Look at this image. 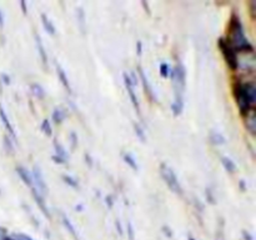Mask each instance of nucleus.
<instances>
[{"label":"nucleus","instance_id":"nucleus-1","mask_svg":"<svg viewBox=\"0 0 256 240\" xmlns=\"http://www.w3.org/2000/svg\"><path fill=\"white\" fill-rule=\"evenodd\" d=\"M230 36L226 39L229 44L234 48L235 52H254L252 50V45L250 44L249 39L246 38L244 32V28H242V22H240L239 16H232V22H230Z\"/></svg>","mask_w":256,"mask_h":240},{"label":"nucleus","instance_id":"nucleus-2","mask_svg":"<svg viewBox=\"0 0 256 240\" xmlns=\"http://www.w3.org/2000/svg\"><path fill=\"white\" fill-rule=\"evenodd\" d=\"M172 84H174V100H184V90L186 85V70L182 62L172 69Z\"/></svg>","mask_w":256,"mask_h":240},{"label":"nucleus","instance_id":"nucleus-3","mask_svg":"<svg viewBox=\"0 0 256 240\" xmlns=\"http://www.w3.org/2000/svg\"><path fill=\"white\" fill-rule=\"evenodd\" d=\"M160 174H162V179H164V182H166L168 186H169L170 189L175 192V194L182 195V184H180L179 179H178V176H176V174L174 172V170H172L169 165L165 164V162H162V164L160 165Z\"/></svg>","mask_w":256,"mask_h":240},{"label":"nucleus","instance_id":"nucleus-4","mask_svg":"<svg viewBox=\"0 0 256 240\" xmlns=\"http://www.w3.org/2000/svg\"><path fill=\"white\" fill-rule=\"evenodd\" d=\"M219 48L222 49V54H224L225 60H226L228 65L232 68V70H236L239 64H238V54L234 50V48L229 44L226 39H220L219 40Z\"/></svg>","mask_w":256,"mask_h":240},{"label":"nucleus","instance_id":"nucleus-5","mask_svg":"<svg viewBox=\"0 0 256 240\" xmlns=\"http://www.w3.org/2000/svg\"><path fill=\"white\" fill-rule=\"evenodd\" d=\"M122 79H124V84L125 88H126L128 94H129L130 100H132L135 110L140 114V102L138 100L136 92H135V74L132 72V75H129L128 72H122Z\"/></svg>","mask_w":256,"mask_h":240},{"label":"nucleus","instance_id":"nucleus-6","mask_svg":"<svg viewBox=\"0 0 256 240\" xmlns=\"http://www.w3.org/2000/svg\"><path fill=\"white\" fill-rule=\"evenodd\" d=\"M235 98H236L239 109L242 110V114H246L252 109V102H249V98H248L246 92H245L242 82H239L238 85H235Z\"/></svg>","mask_w":256,"mask_h":240},{"label":"nucleus","instance_id":"nucleus-7","mask_svg":"<svg viewBox=\"0 0 256 240\" xmlns=\"http://www.w3.org/2000/svg\"><path fill=\"white\" fill-rule=\"evenodd\" d=\"M32 182H34V188H36L42 195L46 194L48 192L46 182H45V178L44 175H42V172L40 170V168L38 166V165H35V166L32 168Z\"/></svg>","mask_w":256,"mask_h":240},{"label":"nucleus","instance_id":"nucleus-8","mask_svg":"<svg viewBox=\"0 0 256 240\" xmlns=\"http://www.w3.org/2000/svg\"><path fill=\"white\" fill-rule=\"evenodd\" d=\"M32 196H34L35 202H38V205H39L40 210H42V212H44V214L46 215L48 218H50V212H49V209H48L46 204H45L44 195H42V192H40L39 190H38L36 188H34V186L32 188Z\"/></svg>","mask_w":256,"mask_h":240},{"label":"nucleus","instance_id":"nucleus-9","mask_svg":"<svg viewBox=\"0 0 256 240\" xmlns=\"http://www.w3.org/2000/svg\"><path fill=\"white\" fill-rule=\"evenodd\" d=\"M138 72H139V76H140V80H142V86H144L145 89V92H146L148 95L150 96V99L152 100H155V94H154V90H152V85H150L149 80H148V76L145 75L144 72V69H142V66H138Z\"/></svg>","mask_w":256,"mask_h":240},{"label":"nucleus","instance_id":"nucleus-10","mask_svg":"<svg viewBox=\"0 0 256 240\" xmlns=\"http://www.w3.org/2000/svg\"><path fill=\"white\" fill-rule=\"evenodd\" d=\"M245 126H246V129L249 130L252 134H254L256 129V118L254 109H250L249 112L245 114Z\"/></svg>","mask_w":256,"mask_h":240},{"label":"nucleus","instance_id":"nucleus-11","mask_svg":"<svg viewBox=\"0 0 256 240\" xmlns=\"http://www.w3.org/2000/svg\"><path fill=\"white\" fill-rule=\"evenodd\" d=\"M16 172L19 174V176L22 178V180L24 182V184H26L28 186L32 189L34 186V182H32V172H28V169H25L24 166H18L16 168Z\"/></svg>","mask_w":256,"mask_h":240},{"label":"nucleus","instance_id":"nucleus-12","mask_svg":"<svg viewBox=\"0 0 256 240\" xmlns=\"http://www.w3.org/2000/svg\"><path fill=\"white\" fill-rule=\"evenodd\" d=\"M0 119H2V124L5 125V128H6L8 132H9V134L12 136V139H15L14 128H12V122H10V120H9V116H8L6 112H5V109H4V108H2V104H0Z\"/></svg>","mask_w":256,"mask_h":240},{"label":"nucleus","instance_id":"nucleus-13","mask_svg":"<svg viewBox=\"0 0 256 240\" xmlns=\"http://www.w3.org/2000/svg\"><path fill=\"white\" fill-rule=\"evenodd\" d=\"M56 72H58V76H59L60 82H62V84L64 85L65 89H66L69 92H72V85H70L69 78H68L66 72H65V70L62 69V66L60 64H56Z\"/></svg>","mask_w":256,"mask_h":240},{"label":"nucleus","instance_id":"nucleus-14","mask_svg":"<svg viewBox=\"0 0 256 240\" xmlns=\"http://www.w3.org/2000/svg\"><path fill=\"white\" fill-rule=\"evenodd\" d=\"M35 44H36V49H38V52H39L40 59H42V62H44V64H46L48 62L46 49H45L44 44H42V38H40L39 34H35Z\"/></svg>","mask_w":256,"mask_h":240},{"label":"nucleus","instance_id":"nucleus-15","mask_svg":"<svg viewBox=\"0 0 256 240\" xmlns=\"http://www.w3.org/2000/svg\"><path fill=\"white\" fill-rule=\"evenodd\" d=\"M42 25H44L45 30H46L49 34L52 35H55V32H56V28H55L54 22H52V20L50 19L49 16H48L45 12H42Z\"/></svg>","mask_w":256,"mask_h":240},{"label":"nucleus","instance_id":"nucleus-16","mask_svg":"<svg viewBox=\"0 0 256 240\" xmlns=\"http://www.w3.org/2000/svg\"><path fill=\"white\" fill-rule=\"evenodd\" d=\"M242 86H244L245 92H246L248 98H249V102H252V105L255 102L256 99V88L254 82H242Z\"/></svg>","mask_w":256,"mask_h":240},{"label":"nucleus","instance_id":"nucleus-17","mask_svg":"<svg viewBox=\"0 0 256 240\" xmlns=\"http://www.w3.org/2000/svg\"><path fill=\"white\" fill-rule=\"evenodd\" d=\"M54 149H55V156L60 158V159L66 162L68 158H69V154H68V152L65 150V148L62 146V142H58V140H54Z\"/></svg>","mask_w":256,"mask_h":240},{"label":"nucleus","instance_id":"nucleus-18","mask_svg":"<svg viewBox=\"0 0 256 240\" xmlns=\"http://www.w3.org/2000/svg\"><path fill=\"white\" fill-rule=\"evenodd\" d=\"M209 138H210V140H212V144H215V145H222V144H225V142H226L224 135H222V132H216V130H212V132H210Z\"/></svg>","mask_w":256,"mask_h":240},{"label":"nucleus","instance_id":"nucleus-19","mask_svg":"<svg viewBox=\"0 0 256 240\" xmlns=\"http://www.w3.org/2000/svg\"><path fill=\"white\" fill-rule=\"evenodd\" d=\"M62 224H64V226L66 228L68 232H69L70 234H72V236L75 238V239H76V238H78L76 230H75V226H74V225H72V222H70L69 218H68L65 214H62Z\"/></svg>","mask_w":256,"mask_h":240},{"label":"nucleus","instance_id":"nucleus-20","mask_svg":"<svg viewBox=\"0 0 256 240\" xmlns=\"http://www.w3.org/2000/svg\"><path fill=\"white\" fill-rule=\"evenodd\" d=\"M222 165H224L225 169H226L229 172H236V164H235L234 160L230 159L229 156H222Z\"/></svg>","mask_w":256,"mask_h":240},{"label":"nucleus","instance_id":"nucleus-21","mask_svg":"<svg viewBox=\"0 0 256 240\" xmlns=\"http://www.w3.org/2000/svg\"><path fill=\"white\" fill-rule=\"evenodd\" d=\"M122 159H124V162H126V164L129 165L132 170L139 169V165H138L136 160H135V158L132 156L130 152H124V154H122Z\"/></svg>","mask_w":256,"mask_h":240},{"label":"nucleus","instance_id":"nucleus-22","mask_svg":"<svg viewBox=\"0 0 256 240\" xmlns=\"http://www.w3.org/2000/svg\"><path fill=\"white\" fill-rule=\"evenodd\" d=\"M65 115L66 114H65V112L62 109V108H55V109L52 110V120H54L56 124H60V122H62V120L65 119Z\"/></svg>","mask_w":256,"mask_h":240},{"label":"nucleus","instance_id":"nucleus-23","mask_svg":"<svg viewBox=\"0 0 256 240\" xmlns=\"http://www.w3.org/2000/svg\"><path fill=\"white\" fill-rule=\"evenodd\" d=\"M78 22H79V26H80V30H82V32H85V30H86V18H85V12L84 10H82V8H79L78 9Z\"/></svg>","mask_w":256,"mask_h":240},{"label":"nucleus","instance_id":"nucleus-24","mask_svg":"<svg viewBox=\"0 0 256 240\" xmlns=\"http://www.w3.org/2000/svg\"><path fill=\"white\" fill-rule=\"evenodd\" d=\"M32 94L38 98V99H44L45 90L42 89V86L40 84H38V82H32Z\"/></svg>","mask_w":256,"mask_h":240},{"label":"nucleus","instance_id":"nucleus-25","mask_svg":"<svg viewBox=\"0 0 256 240\" xmlns=\"http://www.w3.org/2000/svg\"><path fill=\"white\" fill-rule=\"evenodd\" d=\"M182 109H184V100H174V102H172V114H174L175 116L182 114Z\"/></svg>","mask_w":256,"mask_h":240},{"label":"nucleus","instance_id":"nucleus-26","mask_svg":"<svg viewBox=\"0 0 256 240\" xmlns=\"http://www.w3.org/2000/svg\"><path fill=\"white\" fill-rule=\"evenodd\" d=\"M160 75H162V78H168L172 75V68H170L169 62H162V64H160Z\"/></svg>","mask_w":256,"mask_h":240},{"label":"nucleus","instance_id":"nucleus-27","mask_svg":"<svg viewBox=\"0 0 256 240\" xmlns=\"http://www.w3.org/2000/svg\"><path fill=\"white\" fill-rule=\"evenodd\" d=\"M42 132H44L45 135H48V136H52V124H50V122L48 119H44L42 122Z\"/></svg>","mask_w":256,"mask_h":240},{"label":"nucleus","instance_id":"nucleus-28","mask_svg":"<svg viewBox=\"0 0 256 240\" xmlns=\"http://www.w3.org/2000/svg\"><path fill=\"white\" fill-rule=\"evenodd\" d=\"M134 129H135V134L138 135V138H139V139L142 140V142H146V135H145L144 129L140 126V124H138V122H134Z\"/></svg>","mask_w":256,"mask_h":240},{"label":"nucleus","instance_id":"nucleus-29","mask_svg":"<svg viewBox=\"0 0 256 240\" xmlns=\"http://www.w3.org/2000/svg\"><path fill=\"white\" fill-rule=\"evenodd\" d=\"M62 179H64V182H66V184H69L72 188H79V182H78V180L75 179V178L70 176V175H62Z\"/></svg>","mask_w":256,"mask_h":240},{"label":"nucleus","instance_id":"nucleus-30","mask_svg":"<svg viewBox=\"0 0 256 240\" xmlns=\"http://www.w3.org/2000/svg\"><path fill=\"white\" fill-rule=\"evenodd\" d=\"M2 240H32V239L30 236H28V235L15 234L12 235V236H4V239Z\"/></svg>","mask_w":256,"mask_h":240},{"label":"nucleus","instance_id":"nucleus-31","mask_svg":"<svg viewBox=\"0 0 256 240\" xmlns=\"http://www.w3.org/2000/svg\"><path fill=\"white\" fill-rule=\"evenodd\" d=\"M126 232H128V236H129V240H134L135 239V230H134V226H132V224L130 222H128Z\"/></svg>","mask_w":256,"mask_h":240},{"label":"nucleus","instance_id":"nucleus-32","mask_svg":"<svg viewBox=\"0 0 256 240\" xmlns=\"http://www.w3.org/2000/svg\"><path fill=\"white\" fill-rule=\"evenodd\" d=\"M115 226H118V232H119L120 235L124 234V232H122V222H120V220H116V222H115Z\"/></svg>","mask_w":256,"mask_h":240},{"label":"nucleus","instance_id":"nucleus-33","mask_svg":"<svg viewBox=\"0 0 256 240\" xmlns=\"http://www.w3.org/2000/svg\"><path fill=\"white\" fill-rule=\"evenodd\" d=\"M142 6H144L145 12H146L148 14H150V8H149V4H148V2H145V0H142Z\"/></svg>","mask_w":256,"mask_h":240},{"label":"nucleus","instance_id":"nucleus-34","mask_svg":"<svg viewBox=\"0 0 256 240\" xmlns=\"http://www.w3.org/2000/svg\"><path fill=\"white\" fill-rule=\"evenodd\" d=\"M224 239H225V238H224V232H222V230H220V232L216 234V236H215V240H224Z\"/></svg>","mask_w":256,"mask_h":240},{"label":"nucleus","instance_id":"nucleus-35","mask_svg":"<svg viewBox=\"0 0 256 240\" xmlns=\"http://www.w3.org/2000/svg\"><path fill=\"white\" fill-rule=\"evenodd\" d=\"M20 5H22V12H24V14H26V12H28V6H26V2H20Z\"/></svg>","mask_w":256,"mask_h":240},{"label":"nucleus","instance_id":"nucleus-36","mask_svg":"<svg viewBox=\"0 0 256 240\" xmlns=\"http://www.w3.org/2000/svg\"><path fill=\"white\" fill-rule=\"evenodd\" d=\"M242 236H244L245 239H248V240H252V235H250L248 232H245V230H244V232H242Z\"/></svg>","mask_w":256,"mask_h":240},{"label":"nucleus","instance_id":"nucleus-37","mask_svg":"<svg viewBox=\"0 0 256 240\" xmlns=\"http://www.w3.org/2000/svg\"><path fill=\"white\" fill-rule=\"evenodd\" d=\"M72 145H75V144H76V142H78V136H76V134H75V132H72Z\"/></svg>","mask_w":256,"mask_h":240},{"label":"nucleus","instance_id":"nucleus-38","mask_svg":"<svg viewBox=\"0 0 256 240\" xmlns=\"http://www.w3.org/2000/svg\"><path fill=\"white\" fill-rule=\"evenodd\" d=\"M142 42H138V54L139 55H142Z\"/></svg>","mask_w":256,"mask_h":240},{"label":"nucleus","instance_id":"nucleus-39","mask_svg":"<svg viewBox=\"0 0 256 240\" xmlns=\"http://www.w3.org/2000/svg\"><path fill=\"white\" fill-rule=\"evenodd\" d=\"M106 202H108V204H109V208H112V198L110 196V195H108L106 196Z\"/></svg>","mask_w":256,"mask_h":240},{"label":"nucleus","instance_id":"nucleus-40","mask_svg":"<svg viewBox=\"0 0 256 240\" xmlns=\"http://www.w3.org/2000/svg\"><path fill=\"white\" fill-rule=\"evenodd\" d=\"M2 25H4V15L0 12V26H2Z\"/></svg>","mask_w":256,"mask_h":240},{"label":"nucleus","instance_id":"nucleus-41","mask_svg":"<svg viewBox=\"0 0 256 240\" xmlns=\"http://www.w3.org/2000/svg\"><path fill=\"white\" fill-rule=\"evenodd\" d=\"M2 78H4V82H6V84H9V82H10L9 76H8V75H5V74H2Z\"/></svg>","mask_w":256,"mask_h":240},{"label":"nucleus","instance_id":"nucleus-42","mask_svg":"<svg viewBox=\"0 0 256 240\" xmlns=\"http://www.w3.org/2000/svg\"><path fill=\"white\" fill-rule=\"evenodd\" d=\"M2 239H4V235H2V230H0V240H2Z\"/></svg>","mask_w":256,"mask_h":240},{"label":"nucleus","instance_id":"nucleus-43","mask_svg":"<svg viewBox=\"0 0 256 240\" xmlns=\"http://www.w3.org/2000/svg\"><path fill=\"white\" fill-rule=\"evenodd\" d=\"M189 240H196V239H194V238H192V236H189Z\"/></svg>","mask_w":256,"mask_h":240}]
</instances>
